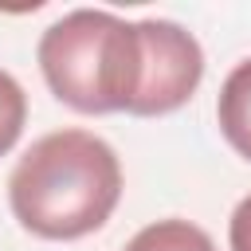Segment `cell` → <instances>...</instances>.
Listing matches in <instances>:
<instances>
[{
    "label": "cell",
    "mask_w": 251,
    "mask_h": 251,
    "mask_svg": "<svg viewBox=\"0 0 251 251\" xmlns=\"http://www.w3.org/2000/svg\"><path fill=\"white\" fill-rule=\"evenodd\" d=\"M35 59L63 106L149 118L153 20L129 24L102 8H75L39 35Z\"/></svg>",
    "instance_id": "1"
},
{
    "label": "cell",
    "mask_w": 251,
    "mask_h": 251,
    "mask_svg": "<svg viewBox=\"0 0 251 251\" xmlns=\"http://www.w3.org/2000/svg\"><path fill=\"white\" fill-rule=\"evenodd\" d=\"M122 251H216V243L192 220H176L173 216V220H157V224L141 227Z\"/></svg>",
    "instance_id": "4"
},
{
    "label": "cell",
    "mask_w": 251,
    "mask_h": 251,
    "mask_svg": "<svg viewBox=\"0 0 251 251\" xmlns=\"http://www.w3.org/2000/svg\"><path fill=\"white\" fill-rule=\"evenodd\" d=\"M118 200V153L90 129L43 133L8 176L12 216L39 239H82L114 216Z\"/></svg>",
    "instance_id": "2"
},
{
    "label": "cell",
    "mask_w": 251,
    "mask_h": 251,
    "mask_svg": "<svg viewBox=\"0 0 251 251\" xmlns=\"http://www.w3.org/2000/svg\"><path fill=\"white\" fill-rule=\"evenodd\" d=\"M24 122H27V94L8 71H0V157L20 141Z\"/></svg>",
    "instance_id": "5"
},
{
    "label": "cell",
    "mask_w": 251,
    "mask_h": 251,
    "mask_svg": "<svg viewBox=\"0 0 251 251\" xmlns=\"http://www.w3.org/2000/svg\"><path fill=\"white\" fill-rule=\"evenodd\" d=\"M227 243L231 251H251V196H243L231 212V224H227Z\"/></svg>",
    "instance_id": "6"
},
{
    "label": "cell",
    "mask_w": 251,
    "mask_h": 251,
    "mask_svg": "<svg viewBox=\"0 0 251 251\" xmlns=\"http://www.w3.org/2000/svg\"><path fill=\"white\" fill-rule=\"evenodd\" d=\"M216 122L224 141L251 161V59L235 63L216 98Z\"/></svg>",
    "instance_id": "3"
}]
</instances>
